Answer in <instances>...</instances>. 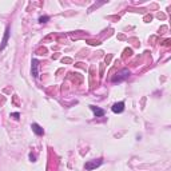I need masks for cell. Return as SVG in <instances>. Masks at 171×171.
Returning <instances> with one entry per match:
<instances>
[{
    "instance_id": "6da1fadb",
    "label": "cell",
    "mask_w": 171,
    "mask_h": 171,
    "mask_svg": "<svg viewBox=\"0 0 171 171\" xmlns=\"http://www.w3.org/2000/svg\"><path fill=\"white\" fill-rule=\"evenodd\" d=\"M128 76H130V71H128L127 68H123L120 72H118L116 75H114L112 79H111V82L112 83H120V82H123V80L128 79Z\"/></svg>"
},
{
    "instance_id": "7a4b0ae2",
    "label": "cell",
    "mask_w": 171,
    "mask_h": 171,
    "mask_svg": "<svg viewBox=\"0 0 171 171\" xmlns=\"http://www.w3.org/2000/svg\"><path fill=\"white\" fill-rule=\"evenodd\" d=\"M103 164V159L99 158V159H92V160H88V162H86L84 164V169L88 170V171H92L95 169H98L99 166Z\"/></svg>"
},
{
    "instance_id": "3957f363",
    "label": "cell",
    "mask_w": 171,
    "mask_h": 171,
    "mask_svg": "<svg viewBox=\"0 0 171 171\" xmlns=\"http://www.w3.org/2000/svg\"><path fill=\"white\" fill-rule=\"evenodd\" d=\"M31 74H32V76L34 78H39V66H40V63H39V60L37 59H32V61H31Z\"/></svg>"
},
{
    "instance_id": "277c9868",
    "label": "cell",
    "mask_w": 171,
    "mask_h": 171,
    "mask_svg": "<svg viewBox=\"0 0 171 171\" xmlns=\"http://www.w3.org/2000/svg\"><path fill=\"white\" fill-rule=\"evenodd\" d=\"M9 34H11V27L7 26L6 27V32H4V36H3V40H2V44H0V50H4L8 44V40H9Z\"/></svg>"
},
{
    "instance_id": "5b68a950",
    "label": "cell",
    "mask_w": 171,
    "mask_h": 171,
    "mask_svg": "<svg viewBox=\"0 0 171 171\" xmlns=\"http://www.w3.org/2000/svg\"><path fill=\"white\" fill-rule=\"evenodd\" d=\"M111 110L115 114H122L123 111H125V102H118L115 104H112Z\"/></svg>"
},
{
    "instance_id": "8992f818",
    "label": "cell",
    "mask_w": 171,
    "mask_h": 171,
    "mask_svg": "<svg viewBox=\"0 0 171 171\" xmlns=\"http://www.w3.org/2000/svg\"><path fill=\"white\" fill-rule=\"evenodd\" d=\"M90 108H91V111L94 112V115L96 116V118H99V116H104V114H106V111L103 110V108H99V107H96V106H90Z\"/></svg>"
},
{
    "instance_id": "52a82bcc",
    "label": "cell",
    "mask_w": 171,
    "mask_h": 171,
    "mask_svg": "<svg viewBox=\"0 0 171 171\" xmlns=\"http://www.w3.org/2000/svg\"><path fill=\"white\" fill-rule=\"evenodd\" d=\"M31 128H32V131H34L37 136H40V135L44 134V130H43V127L39 126L37 123H32V125H31Z\"/></svg>"
},
{
    "instance_id": "ba28073f",
    "label": "cell",
    "mask_w": 171,
    "mask_h": 171,
    "mask_svg": "<svg viewBox=\"0 0 171 171\" xmlns=\"http://www.w3.org/2000/svg\"><path fill=\"white\" fill-rule=\"evenodd\" d=\"M48 20H50V16H47V15H43V16L39 17V22L40 23H47Z\"/></svg>"
},
{
    "instance_id": "9c48e42d",
    "label": "cell",
    "mask_w": 171,
    "mask_h": 171,
    "mask_svg": "<svg viewBox=\"0 0 171 171\" xmlns=\"http://www.w3.org/2000/svg\"><path fill=\"white\" fill-rule=\"evenodd\" d=\"M11 116H13L15 119H19V116H20V114L19 112H15V114H11Z\"/></svg>"
},
{
    "instance_id": "30bf717a",
    "label": "cell",
    "mask_w": 171,
    "mask_h": 171,
    "mask_svg": "<svg viewBox=\"0 0 171 171\" xmlns=\"http://www.w3.org/2000/svg\"><path fill=\"white\" fill-rule=\"evenodd\" d=\"M30 159L32 160V162H35V155H32V154H30Z\"/></svg>"
}]
</instances>
